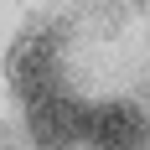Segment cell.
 <instances>
[{
	"mask_svg": "<svg viewBox=\"0 0 150 150\" xmlns=\"http://www.w3.org/2000/svg\"><path fill=\"white\" fill-rule=\"evenodd\" d=\"M26 114H31L26 129L36 140V150H73V145H83V119H88V104L83 98L52 88L42 98H31Z\"/></svg>",
	"mask_w": 150,
	"mask_h": 150,
	"instance_id": "cell-2",
	"label": "cell"
},
{
	"mask_svg": "<svg viewBox=\"0 0 150 150\" xmlns=\"http://www.w3.org/2000/svg\"><path fill=\"white\" fill-rule=\"evenodd\" d=\"M83 145L88 150H145V114L124 98L88 104L83 119Z\"/></svg>",
	"mask_w": 150,
	"mask_h": 150,
	"instance_id": "cell-3",
	"label": "cell"
},
{
	"mask_svg": "<svg viewBox=\"0 0 150 150\" xmlns=\"http://www.w3.org/2000/svg\"><path fill=\"white\" fill-rule=\"evenodd\" d=\"M5 83H11V93L21 98V104H31V98L62 88L57 36H52V31H26V36L11 47V57H5Z\"/></svg>",
	"mask_w": 150,
	"mask_h": 150,
	"instance_id": "cell-1",
	"label": "cell"
}]
</instances>
